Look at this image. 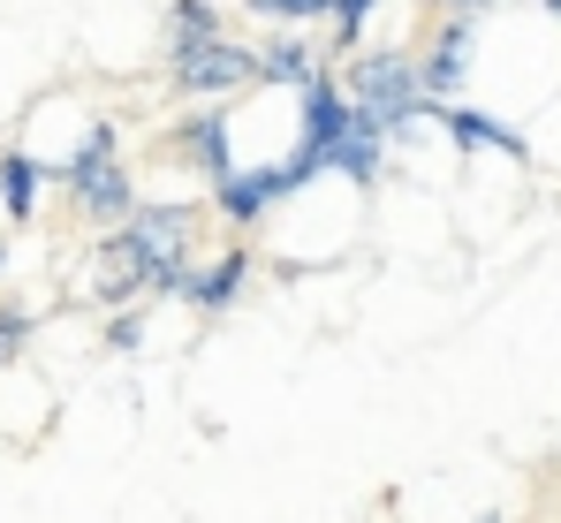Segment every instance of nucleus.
Segmentation results:
<instances>
[{
	"mask_svg": "<svg viewBox=\"0 0 561 523\" xmlns=\"http://www.w3.org/2000/svg\"><path fill=\"white\" fill-rule=\"evenodd\" d=\"M190 243H197V205H137L99 243V296L106 304H122V296H190V281H197Z\"/></svg>",
	"mask_w": 561,
	"mask_h": 523,
	"instance_id": "1",
	"label": "nucleus"
},
{
	"mask_svg": "<svg viewBox=\"0 0 561 523\" xmlns=\"http://www.w3.org/2000/svg\"><path fill=\"white\" fill-rule=\"evenodd\" d=\"M350 99H357V114H373L379 129H410V122H433V91H425V69H417V54H394V46H379V54H357L350 61Z\"/></svg>",
	"mask_w": 561,
	"mask_h": 523,
	"instance_id": "2",
	"label": "nucleus"
},
{
	"mask_svg": "<svg viewBox=\"0 0 561 523\" xmlns=\"http://www.w3.org/2000/svg\"><path fill=\"white\" fill-rule=\"evenodd\" d=\"M54 174L69 182V197H77L92 220H106V228H122V220L137 213V190H129V168H122V137H114V122H92L84 145H77Z\"/></svg>",
	"mask_w": 561,
	"mask_h": 523,
	"instance_id": "3",
	"label": "nucleus"
},
{
	"mask_svg": "<svg viewBox=\"0 0 561 523\" xmlns=\"http://www.w3.org/2000/svg\"><path fill=\"white\" fill-rule=\"evenodd\" d=\"M168 84L183 91V99H220V91L266 84V77H259V46H243V38H220V46L190 54V61H168Z\"/></svg>",
	"mask_w": 561,
	"mask_h": 523,
	"instance_id": "4",
	"label": "nucleus"
},
{
	"mask_svg": "<svg viewBox=\"0 0 561 523\" xmlns=\"http://www.w3.org/2000/svg\"><path fill=\"white\" fill-rule=\"evenodd\" d=\"M304 182H296V168L288 160H266V168H236L228 182H213V205L236 220V228H251V220H266L280 197H296Z\"/></svg>",
	"mask_w": 561,
	"mask_h": 523,
	"instance_id": "5",
	"label": "nucleus"
},
{
	"mask_svg": "<svg viewBox=\"0 0 561 523\" xmlns=\"http://www.w3.org/2000/svg\"><path fill=\"white\" fill-rule=\"evenodd\" d=\"M228 137H236V122H228L220 106H197V114H183V122H175V160H190L197 174H213V182H228V174L243 168Z\"/></svg>",
	"mask_w": 561,
	"mask_h": 523,
	"instance_id": "6",
	"label": "nucleus"
},
{
	"mask_svg": "<svg viewBox=\"0 0 561 523\" xmlns=\"http://www.w3.org/2000/svg\"><path fill=\"white\" fill-rule=\"evenodd\" d=\"M470 61H478V15H440V23H433V46L417 54L425 91H433V99H448V91L470 77Z\"/></svg>",
	"mask_w": 561,
	"mask_h": 523,
	"instance_id": "7",
	"label": "nucleus"
},
{
	"mask_svg": "<svg viewBox=\"0 0 561 523\" xmlns=\"http://www.w3.org/2000/svg\"><path fill=\"white\" fill-rule=\"evenodd\" d=\"M433 122H440V129H448V137L463 145V152H501V160H516V168L531 160V145H524V137H516L508 122L478 114V106H433Z\"/></svg>",
	"mask_w": 561,
	"mask_h": 523,
	"instance_id": "8",
	"label": "nucleus"
},
{
	"mask_svg": "<svg viewBox=\"0 0 561 523\" xmlns=\"http://www.w3.org/2000/svg\"><path fill=\"white\" fill-rule=\"evenodd\" d=\"M220 38H228V31H220V8H213V0H168V23H160L168 61H190V54L220 46Z\"/></svg>",
	"mask_w": 561,
	"mask_h": 523,
	"instance_id": "9",
	"label": "nucleus"
},
{
	"mask_svg": "<svg viewBox=\"0 0 561 523\" xmlns=\"http://www.w3.org/2000/svg\"><path fill=\"white\" fill-rule=\"evenodd\" d=\"M259 77L280 84V91H304L311 77H327V61H319V46H311L304 31H280V38L259 46Z\"/></svg>",
	"mask_w": 561,
	"mask_h": 523,
	"instance_id": "10",
	"label": "nucleus"
},
{
	"mask_svg": "<svg viewBox=\"0 0 561 523\" xmlns=\"http://www.w3.org/2000/svg\"><path fill=\"white\" fill-rule=\"evenodd\" d=\"M243 281H251V251H228V259H213L205 273H197V281H190L183 304H197V311H228Z\"/></svg>",
	"mask_w": 561,
	"mask_h": 523,
	"instance_id": "11",
	"label": "nucleus"
},
{
	"mask_svg": "<svg viewBox=\"0 0 561 523\" xmlns=\"http://www.w3.org/2000/svg\"><path fill=\"white\" fill-rule=\"evenodd\" d=\"M38 190H46V168L31 152H0V205H8V220H31Z\"/></svg>",
	"mask_w": 561,
	"mask_h": 523,
	"instance_id": "12",
	"label": "nucleus"
},
{
	"mask_svg": "<svg viewBox=\"0 0 561 523\" xmlns=\"http://www.w3.org/2000/svg\"><path fill=\"white\" fill-rule=\"evenodd\" d=\"M259 23H280V31H296V23H311V15H334V0H243Z\"/></svg>",
	"mask_w": 561,
	"mask_h": 523,
	"instance_id": "13",
	"label": "nucleus"
},
{
	"mask_svg": "<svg viewBox=\"0 0 561 523\" xmlns=\"http://www.w3.org/2000/svg\"><path fill=\"white\" fill-rule=\"evenodd\" d=\"M31 334H38V319H31L23 304H0V372H8V364L31 349Z\"/></svg>",
	"mask_w": 561,
	"mask_h": 523,
	"instance_id": "14",
	"label": "nucleus"
},
{
	"mask_svg": "<svg viewBox=\"0 0 561 523\" xmlns=\"http://www.w3.org/2000/svg\"><path fill=\"white\" fill-rule=\"evenodd\" d=\"M373 8L379 0H334V15H327V23H334V46H357L365 23H373Z\"/></svg>",
	"mask_w": 561,
	"mask_h": 523,
	"instance_id": "15",
	"label": "nucleus"
},
{
	"mask_svg": "<svg viewBox=\"0 0 561 523\" xmlns=\"http://www.w3.org/2000/svg\"><path fill=\"white\" fill-rule=\"evenodd\" d=\"M106 342L137 349V342H145V311H114V319H106Z\"/></svg>",
	"mask_w": 561,
	"mask_h": 523,
	"instance_id": "16",
	"label": "nucleus"
},
{
	"mask_svg": "<svg viewBox=\"0 0 561 523\" xmlns=\"http://www.w3.org/2000/svg\"><path fill=\"white\" fill-rule=\"evenodd\" d=\"M0 273H8V243H0Z\"/></svg>",
	"mask_w": 561,
	"mask_h": 523,
	"instance_id": "17",
	"label": "nucleus"
},
{
	"mask_svg": "<svg viewBox=\"0 0 561 523\" xmlns=\"http://www.w3.org/2000/svg\"><path fill=\"white\" fill-rule=\"evenodd\" d=\"M547 8H554V23H561V0H547Z\"/></svg>",
	"mask_w": 561,
	"mask_h": 523,
	"instance_id": "18",
	"label": "nucleus"
},
{
	"mask_svg": "<svg viewBox=\"0 0 561 523\" xmlns=\"http://www.w3.org/2000/svg\"><path fill=\"white\" fill-rule=\"evenodd\" d=\"M478 523H501V516H478Z\"/></svg>",
	"mask_w": 561,
	"mask_h": 523,
	"instance_id": "19",
	"label": "nucleus"
}]
</instances>
